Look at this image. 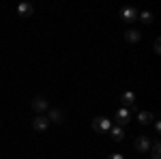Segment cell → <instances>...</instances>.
Listing matches in <instances>:
<instances>
[{"label":"cell","mask_w":161,"mask_h":159,"mask_svg":"<svg viewBox=\"0 0 161 159\" xmlns=\"http://www.w3.org/2000/svg\"><path fill=\"white\" fill-rule=\"evenodd\" d=\"M150 146H153V144H150V140L146 138V135H140V138H136V150H137V153H148Z\"/></svg>","instance_id":"3957f363"},{"label":"cell","mask_w":161,"mask_h":159,"mask_svg":"<svg viewBox=\"0 0 161 159\" xmlns=\"http://www.w3.org/2000/svg\"><path fill=\"white\" fill-rule=\"evenodd\" d=\"M32 127H35V131H45V129L50 127V121H47V116H37V118L32 121Z\"/></svg>","instance_id":"277c9868"},{"label":"cell","mask_w":161,"mask_h":159,"mask_svg":"<svg viewBox=\"0 0 161 159\" xmlns=\"http://www.w3.org/2000/svg\"><path fill=\"white\" fill-rule=\"evenodd\" d=\"M125 39H127L129 43H137V41L142 39V32H140V30H133V28H131V30H127V32H125Z\"/></svg>","instance_id":"30bf717a"},{"label":"cell","mask_w":161,"mask_h":159,"mask_svg":"<svg viewBox=\"0 0 161 159\" xmlns=\"http://www.w3.org/2000/svg\"><path fill=\"white\" fill-rule=\"evenodd\" d=\"M114 121H116L118 127H123V125H127V122L131 121V112L127 110V108H120V110L116 112V118H114Z\"/></svg>","instance_id":"7a4b0ae2"},{"label":"cell","mask_w":161,"mask_h":159,"mask_svg":"<svg viewBox=\"0 0 161 159\" xmlns=\"http://www.w3.org/2000/svg\"><path fill=\"white\" fill-rule=\"evenodd\" d=\"M108 159H125L120 153H112V155H108Z\"/></svg>","instance_id":"9a60e30c"},{"label":"cell","mask_w":161,"mask_h":159,"mask_svg":"<svg viewBox=\"0 0 161 159\" xmlns=\"http://www.w3.org/2000/svg\"><path fill=\"white\" fill-rule=\"evenodd\" d=\"M110 127H112V121L105 118V116H97V118L92 121V129H95L97 133H108Z\"/></svg>","instance_id":"6da1fadb"},{"label":"cell","mask_w":161,"mask_h":159,"mask_svg":"<svg viewBox=\"0 0 161 159\" xmlns=\"http://www.w3.org/2000/svg\"><path fill=\"white\" fill-rule=\"evenodd\" d=\"M137 121L142 122V125H148V122L155 121V116H153L150 112H140V114H137Z\"/></svg>","instance_id":"7c38bea8"},{"label":"cell","mask_w":161,"mask_h":159,"mask_svg":"<svg viewBox=\"0 0 161 159\" xmlns=\"http://www.w3.org/2000/svg\"><path fill=\"white\" fill-rule=\"evenodd\" d=\"M155 52H157V54L161 52V43H159V41H155Z\"/></svg>","instance_id":"2e32d148"},{"label":"cell","mask_w":161,"mask_h":159,"mask_svg":"<svg viewBox=\"0 0 161 159\" xmlns=\"http://www.w3.org/2000/svg\"><path fill=\"white\" fill-rule=\"evenodd\" d=\"M150 148H153V159H161V146H159V142H155Z\"/></svg>","instance_id":"5bb4252c"},{"label":"cell","mask_w":161,"mask_h":159,"mask_svg":"<svg viewBox=\"0 0 161 159\" xmlns=\"http://www.w3.org/2000/svg\"><path fill=\"white\" fill-rule=\"evenodd\" d=\"M47 121L50 122H56V125H60L64 121V114L60 110H50V116H47Z\"/></svg>","instance_id":"8fae6325"},{"label":"cell","mask_w":161,"mask_h":159,"mask_svg":"<svg viewBox=\"0 0 161 159\" xmlns=\"http://www.w3.org/2000/svg\"><path fill=\"white\" fill-rule=\"evenodd\" d=\"M32 110L35 112H45L47 110V101L43 97H35V101H32Z\"/></svg>","instance_id":"9c48e42d"},{"label":"cell","mask_w":161,"mask_h":159,"mask_svg":"<svg viewBox=\"0 0 161 159\" xmlns=\"http://www.w3.org/2000/svg\"><path fill=\"white\" fill-rule=\"evenodd\" d=\"M120 103H123V108H127V110H129V108L133 110V108H136V95H133V93H125L123 97H120Z\"/></svg>","instance_id":"5b68a950"},{"label":"cell","mask_w":161,"mask_h":159,"mask_svg":"<svg viewBox=\"0 0 161 159\" xmlns=\"http://www.w3.org/2000/svg\"><path fill=\"white\" fill-rule=\"evenodd\" d=\"M110 135H112V140H114V142H120V140L125 138L123 127H118V125H114V127H110Z\"/></svg>","instance_id":"52a82bcc"},{"label":"cell","mask_w":161,"mask_h":159,"mask_svg":"<svg viewBox=\"0 0 161 159\" xmlns=\"http://www.w3.org/2000/svg\"><path fill=\"white\" fill-rule=\"evenodd\" d=\"M120 15H123V20H125V22H129V24L137 20V11L133 9V7H127V9H123V13H120Z\"/></svg>","instance_id":"8992f818"},{"label":"cell","mask_w":161,"mask_h":159,"mask_svg":"<svg viewBox=\"0 0 161 159\" xmlns=\"http://www.w3.org/2000/svg\"><path fill=\"white\" fill-rule=\"evenodd\" d=\"M17 13H19V17H30V15H32V4H28V2H19Z\"/></svg>","instance_id":"ba28073f"},{"label":"cell","mask_w":161,"mask_h":159,"mask_svg":"<svg viewBox=\"0 0 161 159\" xmlns=\"http://www.w3.org/2000/svg\"><path fill=\"white\" fill-rule=\"evenodd\" d=\"M137 17H140V20H142V22H144V24H150V22H153V13H150V11L137 13Z\"/></svg>","instance_id":"4fadbf2b"}]
</instances>
